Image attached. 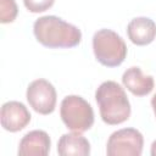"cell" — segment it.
I'll list each match as a JSON object with an SVG mask.
<instances>
[{"label":"cell","mask_w":156,"mask_h":156,"mask_svg":"<svg viewBox=\"0 0 156 156\" xmlns=\"http://www.w3.org/2000/svg\"><path fill=\"white\" fill-rule=\"evenodd\" d=\"M27 101L29 106L40 115H50L56 106V90L46 79H35L27 88Z\"/></svg>","instance_id":"6"},{"label":"cell","mask_w":156,"mask_h":156,"mask_svg":"<svg viewBox=\"0 0 156 156\" xmlns=\"http://www.w3.org/2000/svg\"><path fill=\"white\" fill-rule=\"evenodd\" d=\"M151 106H152V110H154V113H155V116H156V94L152 96V99H151Z\"/></svg>","instance_id":"14"},{"label":"cell","mask_w":156,"mask_h":156,"mask_svg":"<svg viewBox=\"0 0 156 156\" xmlns=\"http://www.w3.org/2000/svg\"><path fill=\"white\" fill-rule=\"evenodd\" d=\"M30 117L28 108L20 101H7L1 106V126L7 132L22 130L30 122Z\"/></svg>","instance_id":"7"},{"label":"cell","mask_w":156,"mask_h":156,"mask_svg":"<svg viewBox=\"0 0 156 156\" xmlns=\"http://www.w3.org/2000/svg\"><path fill=\"white\" fill-rule=\"evenodd\" d=\"M51 146L50 136L46 132L35 129L27 133L20 141L18 155L21 156H45Z\"/></svg>","instance_id":"8"},{"label":"cell","mask_w":156,"mask_h":156,"mask_svg":"<svg viewBox=\"0 0 156 156\" xmlns=\"http://www.w3.org/2000/svg\"><path fill=\"white\" fill-rule=\"evenodd\" d=\"M55 0H23L26 9L33 13L44 12L54 5Z\"/></svg>","instance_id":"13"},{"label":"cell","mask_w":156,"mask_h":156,"mask_svg":"<svg viewBox=\"0 0 156 156\" xmlns=\"http://www.w3.org/2000/svg\"><path fill=\"white\" fill-rule=\"evenodd\" d=\"M127 34L133 44L139 46L147 45L156 38V23L149 17L133 18L128 23Z\"/></svg>","instance_id":"9"},{"label":"cell","mask_w":156,"mask_h":156,"mask_svg":"<svg viewBox=\"0 0 156 156\" xmlns=\"http://www.w3.org/2000/svg\"><path fill=\"white\" fill-rule=\"evenodd\" d=\"M37 40L50 49L74 48L82 40V32L57 16L39 17L33 24Z\"/></svg>","instance_id":"1"},{"label":"cell","mask_w":156,"mask_h":156,"mask_svg":"<svg viewBox=\"0 0 156 156\" xmlns=\"http://www.w3.org/2000/svg\"><path fill=\"white\" fill-rule=\"evenodd\" d=\"M144 138L135 128H123L113 132L106 145L107 156H140Z\"/></svg>","instance_id":"5"},{"label":"cell","mask_w":156,"mask_h":156,"mask_svg":"<svg viewBox=\"0 0 156 156\" xmlns=\"http://www.w3.org/2000/svg\"><path fill=\"white\" fill-rule=\"evenodd\" d=\"M93 51L102 66L117 67L127 56V45L116 32L104 28L93 37Z\"/></svg>","instance_id":"3"},{"label":"cell","mask_w":156,"mask_h":156,"mask_svg":"<svg viewBox=\"0 0 156 156\" xmlns=\"http://www.w3.org/2000/svg\"><path fill=\"white\" fill-rule=\"evenodd\" d=\"M101 119L116 126L126 122L130 116V104L124 89L113 80H106L95 91Z\"/></svg>","instance_id":"2"},{"label":"cell","mask_w":156,"mask_h":156,"mask_svg":"<svg viewBox=\"0 0 156 156\" xmlns=\"http://www.w3.org/2000/svg\"><path fill=\"white\" fill-rule=\"evenodd\" d=\"M123 85L135 96H145L154 89L155 82L151 76H146L136 66L128 68L122 76Z\"/></svg>","instance_id":"10"},{"label":"cell","mask_w":156,"mask_h":156,"mask_svg":"<svg viewBox=\"0 0 156 156\" xmlns=\"http://www.w3.org/2000/svg\"><path fill=\"white\" fill-rule=\"evenodd\" d=\"M60 115L65 126L73 132L83 133L94 124L91 105L78 95H68L61 101Z\"/></svg>","instance_id":"4"},{"label":"cell","mask_w":156,"mask_h":156,"mask_svg":"<svg viewBox=\"0 0 156 156\" xmlns=\"http://www.w3.org/2000/svg\"><path fill=\"white\" fill-rule=\"evenodd\" d=\"M57 152L61 156H88L90 144L79 132L63 134L57 143Z\"/></svg>","instance_id":"11"},{"label":"cell","mask_w":156,"mask_h":156,"mask_svg":"<svg viewBox=\"0 0 156 156\" xmlns=\"http://www.w3.org/2000/svg\"><path fill=\"white\" fill-rule=\"evenodd\" d=\"M18 9L15 0H0V22L11 23L15 21Z\"/></svg>","instance_id":"12"},{"label":"cell","mask_w":156,"mask_h":156,"mask_svg":"<svg viewBox=\"0 0 156 156\" xmlns=\"http://www.w3.org/2000/svg\"><path fill=\"white\" fill-rule=\"evenodd\" d=\"M151 156H156V140L151 145Z\"/></svg>","instance_id":"15"}]
</instances>
